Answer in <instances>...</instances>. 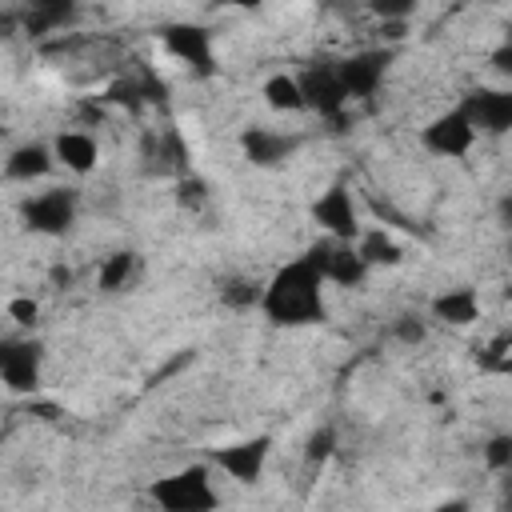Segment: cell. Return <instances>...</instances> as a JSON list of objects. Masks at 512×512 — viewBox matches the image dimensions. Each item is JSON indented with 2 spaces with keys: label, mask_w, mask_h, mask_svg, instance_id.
I'll list each match as a JSON object with an SVG mask.
<instances>
[{
  "label": "cell",
  "mask_w": 512,
  "mask_h": 512,
  "mask_svg": "<svg viewBox=\"0 0 512 512\" xmlns=\"http://www.w3.org/2000/svg\"><path fill=\"white\" fill-rule=\"evenodd\" d=\"M260 312L280 324V328H304V324H324L328 304H324V276L308 256L288 260L276 268V276L264 284Z\"/></svg>",
  "instance_id": "obj_1"
},
{
  "label": "cell",
  "mask_w": 512,
  "mask_h": 512,
  "mask_svg": "<svg viewBox=\"0 0 512 512\" xmlns=\"http://www.w3.org/2000/svg\"><path fill=\"white\" fill-rule=\"evenodd\" d=\"M148 496L168 508V512H212L220 504V496L212 492V480H208V468L204 464H188L164 480H156L148 488Z\"/></svg>",
  "instance_id": "obj_2"
},
{
  "label": "cell",
  "mask_w": 512,
  "mask_h": 512,
  "mask_svg": "<svg viewBox=\"0 0 512 512\" xmlns=\"http://www.w3.org/2000/svg\"><path fill=\"white\" fill-rule=\"evenodd\" d=\"M76 208H80V192L76 188H48L32 200L20 204V220L28 232L40 236H64L76 224Z\"/></svg>",
  "instance_id": "obj_3"
},
{
  "label": "cell",
  "mask_w": 512,
  "mask_h": 512,
  "mask_svg": "<svg viewBox=\"0 0 512 512\" xmlns=\"http://www.w3.org/2000/svg\"><path fill=\"white\" fill-rule=\"evenodd\" d=\"M296 80H300L304 104H308L316 116H324V120H340V116H344L348 92H344V80H340L336 60H312Z\"/></svg>",
  "instance_id": "obj_4"
},
{
  "label": "cell",
  "mask_w": 512,
  "mask_h": 512,
  "mask_svg": "<svg viewBox=\"0 0 512 512\" xmlns=\"http://www.w3.org/2000/svg\"><path fill=\"white\" fill-rule=\"evenodd\" d=\"M304 256L320 268V276H324V280H332V284H340V288H356V284L364 280V272H368V260L352 248V240L324 236V240L308 244V248H304Z\"/></svg>",
  "instance_id": "obj_5"
},
{
  "label": "cell",
  "mask_w": 512,
  "mask_h": 512,
  "mask_svg": "<svg viewBox=\"0 0 512 512\" xmlns=\"http://www.w3.org/2000/svg\"><path fill=\"white\" fill-rule=\"evenodd\" d=\"M160 40H164V48L180 60V64H188L196 76H216V56H212V32L204 28V24H164L160 28Z\"/></svg>",
  "instance_id": "obj_6"
},
{
  "label": "cell",
  "mask_w": 512,
  "mask_h": 512,
  "mask_svg": "<svg viewBox=\"0 0 512 512\" xmlns=\"http://www.w3.org/2000/svg\"><path fill=\"white\" fill-rule=\"evenodd\" d=\"M420 144H424L428 152H436V156L456 160V156H464V152L476 144V124L468 120L464 108H448V112H440L436 120L424 124Z\"/></svg>",
  "instance_id": "obj_7"
},
{
  "label": "cell",
  "mask_w": 512,
  "mask_h": 512,
  "mask_svg": "<svg viewBox=\"0 0 512 512\" xmlns=\"http://www.w3.org/2000/svg\"><path fill=\"white\" fill-rule=\"evenodd\" d=\"M388 64H392V48H368V52H356V56L336 60L348 100H368V96H376V88H380Z\"/></svg>",
  "instance_id": "obj_8"
},
{
  "label": "cell",
  "mask_w": 512,
  "mask_h": 512,
  "mask_svg": "<svg viewBox=\"0 0 512 512\" xmlns=\"http://www.w3.org/2000/svg\"><path fill=\"white\" fill-rule=\"evenodd\" d=\"M44 368L40 340H4L0 344V376L12 392H36Z\"/></svg>",
  "instance_id": "obj_9"
},
{
  "label": "cell",
  "mask_w": 512,
  "mask_h": 512,
  "mask_svg": "<svg viewBox=\"0 0 512 512\" xmlns=\"http://www.w3.org/2000/svg\"><path fill=\"white\" fill-rule=\"evenodd\" d=\"M460 108L468 112L476 132H488V136L512 132V88H472L460 100Z\"/></svg>",
  "instance_id": "obj_10"
},
{
  "label": "cell",
  "mask_w": 512,
  "mask_h": 512,
  "mask_svg": "<svg viewBox=\"0 0 512 512\" xmlns=\"http://www.w3.org/2000/svg\"><path fill=\"white\" fill-rule=\"evenodd\" d=\"M268 452H272V436H252V440H240V444H224L212 452L216 468H224L236 484H256L264 464H268Z\"/></svg>",
  "instance_id": "obj_11"
},
{
  "label": "cell",
  "mask_w": 512,
  "mask_h": 512,
  "mask_svg": "<svg viewBox=\"0 0 512 512\" xmlns=\"http://www.w3.org/2000/svg\"><path fill=\"white\" fill-rule=\"evenodd\" d=\"M312 220L336 236V240H356L360 236V224H356V204H352V192L348 184H332L316 204H312Z\"/></svg>",
  "instance_id": "obj_12"
},
{
  "label": "cell",
  "mask_w": 512,
  "mask_h": 512,
  "mask_svg": "<svg viewBox=\"0 0 512 512\" xmlns=\"http://www.w3.org/2000/svg\"><path fill=\"white\" fill-rule=\"evenodd\" d=\"M300 144H304L300 136H284V132H272V128H244L240 132L244 160L256 164V168H280Z\"/></svg>",
  "instance_id": "obj_13"
},
{
  "label": "cell",
  "mask_w": 512,
  "mask_h": 512,
  "mask_svg": "<svg viewBox=\"0 0 512 512\" xmlns=\"http://www.w3.org/2000/svg\"><path fill=\"white\" fill-rule=\"evenodd\" d=\"M140 152H144V168L148 172H156V176H172V172L188 176V148H184L180 132H172V128L152 132V136H144Z\"/></svg>",
  "instance_id": "obj_14"
},
{
  "label": "cell",
  "mask_w": 512,
  "mask_h": 512,
  "mask_svg": "<svg viewBox=\"0 0 512 512\" xmlns=\"http://www.w3.org/2000/svg\"><path fill=\"white\" fill-rule=\"evenodd\" d=\"M76 12H80L76 0H24L20 24L28 36H48L56 28H68L76 20Z\"/></svg>",
  "instance_id": "obj_15"
},
{
  "label": "cell",
  "mask_w": 512,
  "mask_h": 512,
  "mask_svg": "<svg viewBox=\"0 0 512 512\" xmlns=\"http://www.w3.org/2000/svg\"><path fill=\"white\" fill-rule=\"evenodd\" d=\"M52 168H56V148H48V144H40V140L12 148V152H8V164H4L8 180H24V184L48 176Z\"/></svg>",
  "instance_id": "obj_16"
},
{
  "label": "cell",
  "mask_w": 512,
  "mask_h": 512,
  "mask_svg": "<svg viewBox=\"0 0 512 512\" xmlns=\"http://www.w3.org/2000/svg\"><path fill=\"white\" fill-rule=\"evenodd\" d=\"M52 148H56V160H60L68 172H76V176L92 172V168H96V156H100V148H96V140H92L88 132H60V136L52 140Z\"/></svg>",
  "instance_id": "obj_17"
},
{
  "label": "cell",
  "mask_w": 512,
  "mask_h": 512,
  "mask_svg": "<svg viewBox=\"0 0 512 512\" xmlns=\"http://www.w3.org/2000/svg\"><path fill=\"white\" fill-rule=\"evenodd\" d=\"M108 96H112L116 104L140 108V104H164L168 88H164V80H156L152 72H140V76H128V80H116Z\"/></svg>",
  "instance_id": "obj_18"
},
{
  "label": "cell",
  "mask_w": 512,
  "mask_h": 512,
  "mask_svg": "<svg viewBox=\"0 0 512 512\" xmlns=\"http://www.w3.org/2000/svg\"><path fill=\"white\" fill-rule=\"evenodd\" d=\"M432 316H436V320H444V324L464 328V324H472V320L480 316V296H476L472 288H452V292H440V296L432 300Z\"/></svg>",
  "instance_id": "obj_19"
},
{
  "label": "cell",
  "mask_w": 512,
  "mask_h": 512,
  "mask_svg": "<svg viewBox=\"0 0 512 512\" xmlns=\"http://www.w3.org/2000/svg\"><path fill=\"white\" fill-rule=\"evenodd\" d=\"M136 272H140V256L128 252V248H120V252H108L104 256V264L96 272V284H100V292H120V288H128L136 280Z\"/></svg>",
  "instance_id": "obj_20"
},
{
  "label": "cell",
  "mask_w": 512,
  "mask_h": 512,
  "mask_svg": "<svg viewBox=\"0 0 512 512\" xmlns=\"http://www.w3.org/2000/svg\"><path fill=\"white\" fill-rule=\"evenodd\" d=\"M264 104L272 112H304V92H300V80L288 76V72H276L264 80Z\"/></svg>",
  "instance_id": "obj_21"
},
{
  "label": "cell",
  "mask_w": 512,
  "mask_h": 512,
  "mask_svg": "<svg viewBox=\"0 0 512 512\" xmlns=\"http://www.w3.org/2000/svg\"><path fill=\"white\" fill-rule=\"evenodd\" d=\"M356 252L368 260V268H372V264H388V268H392V264H400V260H404L400 244H396V240H392L384 228H368V232L360 236Z\"/></svg>",
  "instance_id": "obj_22"
},
{
  "label": "cell",
  "mask_w": 512,
  "mask_h": 512,
  "mask_svg": "<svg viewBox=\"0 0 512 512\" xmlns=\"http://www.w3.org/2000/svg\"><path fill=\"white\" fill-rule=\"evenodd\" d=\"M260 296H264V284H256L248 276H228L220 284V300L228 308H252V304H260Z\"/></svg>",
  "instance_id": "obj_23"
},
{
  "label": "cell",
  "mask_w": 512,
  "mask_h": 512,
  "mask_svg": "<svg viewBox=\"0 0 512 512\" xmlns=\"http://www.w3.org/2000/svg\"><path fill=\"white\" fill-rule=\"evenodd\" d=\"M332 452H336V428L324 424V428H316V432L308 436V444H304V464H308V468H320Z\"/></svg>",
  "instance_id": "obj_24"
},
{
  "label": "cell",
  "mask_w": 512,
  "mask_h": 512,
  "mask_svg": "<svg viewBox=\"0 0 512 512\" xmlns=\"http://www.w3.org/2000/svg\"><path fill=\"white\" fill-rule=\"evenodd\" d=\"M484 464H488L492 472L512 476V432H496V436H488V444H484Z\"/></svg>",
  "instance_id": "obj_25"
},
{
  "label": "cell",
  "mask_w": 512,
  "mask_h": 512,
  "mask_svg": "<svg viewBox=\"0 0 512 512\" xmlns=\"http://www.w3.org/2000/svg\"><path fill=\"white\" fill-rule=\"evenodd\" d=\"M392 336H396L400 344H424L428 324H424L416 312H404V316H396V320H392Z\"/></svg>",
  "instance_id": "obj_26"
},
{
  "label": "cell",
  "mask_w": 512,
  "mask_h": 512,
  "mask_svg": "<svg viewBox=\"0 0 512 512\" xmlns=\"http://www.w3.org/2000/svg\"><path fill=\"white\" fill-rule=\"evenodd\" d=\"M364 4H368L372 16H380L384 24H392V20H408L420 0H364Z\"/></svg>",
  "instance_id": "obj_27"
},
{
  "label": "cell",
  "mask_w": 512,
  "mask_h": 512,
  "mask_svg": "<svg viewBox=\"0 0 512 512\" xmlns=\"http://www.w3.org/2000/svg\"><path fill=\"white\" fill-rule=\"evenodd\" d=\"M204 196H208V184H204L200 176H180V192H176V200H180L184 208H200Z\"/></svg>",
  "instance_id": "obj_28"
},
{
  "label": "cell",
  "mask_w": 512,
  "mask_h": 512,
  "mask_svg": "<svg viewBox=\"0 0 512 512\" xmlns=\"http://www.w3.org/2000/svg\"><path fill=\"white\" fill-rule=\"evenodd\" d=\"M8 312H12V320H16V324H36L40 304H36V300H28V296H16V300L8 304Z\"/></svg>",
  "instance_id": "obj_29"
},
{
  "label": "cell",
  "mask_w": 512,
  "mask_h": 512,
  "mask_svg": "<svg viewBox=\"0 0 512 512\" xmlns=\"http://www.w3.org/2000/svg\"><path fill=\"white\" fill-rule=\"evenodd\" d=\"M488 64H492L500 76H508V80H512V36H508L492 56H488Z\"/></svg>",
  "instance_id": "obj_30"
},
{
  "label": "cell",
  "mask_w": 512,
  "mask_h": 512,
  "mask_svg": "<svg viewBox=\"0 0 512 512\" xmlns=\"http://www.w3.org/2000/svg\"><path fill=\"white\" fill-rule=\"evenodd\" d=\"M496 216H500V224H504V228H512V192H504V196H500Z\"/></svg>",
  "instance_id": "obj_31"
},
{
  "label": "cell",
  "mask_w": 512,
  "mask_h": 512,
  "mask_svg": "<svg viewBox=\"0 0 512 512\" xmlns=\"http://www.w3.org/2000/svg\"><path fill=\"white\" fill-rule=\"evenodd\" d=\"M216 4H228V8H260V0H216Z\"/></svg>",
  "instance_id": "obj_32"
},
{
  "label": "cell",
  "mask_w": 512,
  "mask_h": 512,
  "mask_svg": "<svg viewBox=\"0 0 512 512\" xmlns=\"http://www.w3.org/2000/svg\"><path fill=\"white\" fill-rule=\"evenodd\" d=\"M320 4H332V0H320Z\"/></svg>",
  "instance_id": "obj_33"
}]
</instances>
